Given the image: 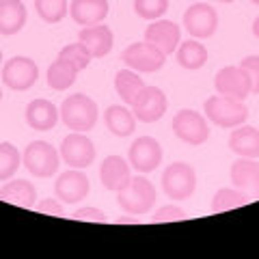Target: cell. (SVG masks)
Returning <instances> with one entry per match:
<instances>
[{"mask_svg": "<svg viewBox=\"0 0 259 259\" xmlns=\"http://www.w3.org/2000/svg\"><path fill=\"white\" fill-rule=\"evenodd\" d=\"M229 147L242 158H259V130L257 127H238L229 136Z\"/></svg>", "mask_w": 259, "mask_h": 259, "instance_id": "23", "label": "cell"}, {"mask_svg": "<svg viewBox=\"0 0 259 259\" xmlns=\"http://www.w3.org/2000/svg\"><path fill=\"white\" fill-rule=\"evenodd\" d=\"M197 188V173L186 162H175L164 168L162 175V190L168 199H188Z\"/></svg>", "mask_w": 259, "mask_h": 259, "instance_id": "4", "label": "cell"}, {"mask_svg": "<svg viewBox=\"0 0 259 259\" xmlns=\"http://www.w3.org/2000/svg\"><path fill=\"white\" fill-rule=\"evenodd\" d=\"M54 192L65 203H78V201L87 199L89 194L87 175L80 173V168H71V171L61 173L54 182Z\"/></svg>", "mask_w": 259, "mask_h": 259, "instance_id": "14", "label": "cell"}, {"mask_svg": "<svg viewBox=\"0 0 259 259\" xmlns=\"http://www.w3.org/2000/svg\"><path fill=\"white\" fill-rule=\"evenodd\" d=\"M253 32H255V37L259 39V18L255 20V24H253Z\"/></svg>", "mask_w": 259, "mask_h": 259, "instance_id": "37", "label": "cell"}, {"mask_svg": "<svg viewBox=\"0 0 259 259\" xmlns=\"http://www.w3.org/2000/svg\"><path fill=\"white\" fill-rule=\"evenodd\" d=\"M205 115L212 123L221 127H238L246 121L248 108L240 100H231L225 95H214L205 102Z\"/></svg>", "mask_w": 259, "mask_h": 259, "instance_id": "3", "label": "cell"}, {"mask_svg": "<svg viewBox=\"0 0 259 259\" xmlns=\"http://www.w3.org/2000/svg\"><path fill=\"white\" fill-rule=\"evenodd\" d=\"M250 3H253V5H257V7H259V0H250Z\"/></svg>", "mask_w": 259, "mask_h": 259, "instance_id": "39", "label": "cell"}, {"mask_svg": "<svg viewBox=\"0 0 259 259\" xmlns=\"http://www.w3.org/2000/svg\"><path fill=\"white\" fill-rule=\"evenodd\" d=\"M162 162V147L151 136H141L130 147V166H134L139 173L156 171Z\"/></svg>", "mask_w": 259, "mask_h": 259, "instance_id": "13", "label": "cell"}, {"mask_svg": "<svg viewBox=\"0 0 259 259\" xmlns=\"http://www.w3.org/2000/svg\"><path fill=\"white\" fill-rule=\"evenodd\" d=\"M121 61H123L130 69L136 71H158L162 69V65L166 61V54L160 52L156 46H151L149 41H141V44H132L130 48H125L123 54H121Z\"/></svg>", "mask_w": 259, "mask_h": 259, "instance_id": "7", "label": "cell"}, {"mask_svg": "<svg viewBox=\"0 0 259 259\" xmlns=\"http://www.w3.org/2000/svg\"><path fill=\"white\" fill-rule=\"evenodd\" d=\"M24 166L35 177H52L59 171V151L50 143L32 141L22 153Z\"/></svg>", "mask_w": 259, "mask_h": 259, "instance_id": "5", "label": "cell"}, {"mask_svg": "<svg viewBox=\"0 0 259 259\" xmlns=\"http://www.w3.org/2000/svg\"><path fill=\"white\" fill-rule=\"evenodd\" d=\"M115 89H117L121 100H123L127 106H132V104L136 102V97H139V93L145 89V82H143V78H139L134 74V71L121 69V71H117Z\"/></svg>", "mask_w": 259, "mask_h": 259, "instance_id": "25", "label": "cell"}, {"mask_svg": "<svg viewBox=\"0 0 259 259\" xmlns=\"http://www.w3.org/2000/svg\"><path fill=\"white\" fill-rule=\"evenodd\" d=\"M76 76H78V69L74 65L63 59H56L50 65V69H48V84L54 91H65V89H69L76 82Z\"/></svg>", "mask_w": 259, "mask_h": 259, "instance_id": "26", "label": "cell"}, {"mask_svg": "<svg viewBox=\"0 0 259 259\" xmlns=\"http://www.w3.org/2000/svg\"><path fill=\"white\" fill-rule=\"evenodd\" d=\"M173 132L180 141L188 145H203L209 136L205 119L194 110H180L173 117Z\"/></svg>", "mask_w": 259, "mask_h": 259, "instance_id": "10", "label": "cell"}, {"mask_svg": "<svg viewBox=\"0 0 259 259\" xmlns=\"http://www.w3.org/2000/svg\"><path fill=\"white\" fill-rule=\"evenodd\" d=\"M218 95L231 97V100H246L253 91V80L242 67H223L214 78Z\"/></svg>", "mask_w": 259, "mask_h": 259, "instance_id": "8", "label": "cell"}, {"mask_svg": "<svg viewBox=\"0 0 259 259\" xmlns=\"http://www.w3.org/2000/svg\"><path fill=\"white\" fill-rule=\"evenodd\" d=\"M240 67L253 80V93H259V56H246V59L240 63Z\"/></svg>", "mask_w": 259, "mask_h": 259, "instance_id": "34", "label": "cell"}, {"mask_svg": "<svg viewBox=\"0 0 259 259\" xmlns=\"http://www.w3.org/2000/svg\"><path fill=\"white\" fill-rule=\"evenodd\" d=\"M231 182L233 188L248 194L250 199L259 197V162L255 158H240L231 166Z\"/></svg>", "mask_w": 259, "mask_h": 259, "instance_id": "15", "label": "cell"}, {"mask_svg": "<svg viewBox=\"0 0 259 259\" xmlns=\"http://www.w3.org/2000/svg\"><path fill=\"white\" fill-rule=\"evenodd\" d=\"M168 106V100L162 89L158 87H145L143 91L136 97V102L132 104V112L139 121H145V123H153L164 117Z\"/></svg>", "mask_w": 259, "mask_h": 259, "instance_id": "11", "label": "cell"}, {"mask_svg": "<svg viewBox=\"0 0 259 259\" xmlns=\"http://www.w3.org/2000/svg\"><path fill=\"white\" fill-rule=\"evenodd\" d=\"M168 9V0H134V11L145 20H158Z\"/></svg>", "mask_w": 259, "mask_h": 259, "instance_id": "32", "label": "cell"}, {"mask_svg": "<svg viewBox=\"0 0 259 259\" xmlns=\"http://www.w3.org/2000/svg\"><path fill=\"white\" fill-rule=\"evenodd\" d=\"M106 127L115 136H130L136 130V117L125 106H108L106 110Z\"/></svg>", "mask_w": 259, "mask_h": 259, "instance_id": "24", "label": "cell"}, {"mask_svg": "<svg viewBox=\"0 0 259 259\" xmlns=\"http://www.w3.org/2000/svg\"><path fill=\"white\" fill-rule=\"evenodd\" d=\"M119 205L127 214H145L156 203V188L147 177H132L119 190Z\"/></svg>", "mask_w": 259, "mask_h": 259, "instance_id": "2", "label": "cell"}, {"mask_svg": "<svg viewBox=\"0 0 259 259\" xmlns=\"http://www.w3.org/2000/svg\"><path fill=\"white\" fill-rule=\"evenodd\" d=\"M69 13L80 26H93L108 15V0H74L69 5Z\"/></svg>", "mask_w": 259, "mask_h": 259, "instance_id": "19", "label": "cell"}, {"mask_svg": "<svg viewBox=\"0 0 259 259\" xmlns=\"http://www.w3.org/2000/svg\"><path fill=\"white\" fill-rule=\"evenodd\" d=\"M145 41L156 46L160 52H164L168 56L180 46V26L171 20H158L145 30Z\"/></svg>", "mask_w": 259, "mask_h": 259, "instance_id": "16", "label": "cell"}, {"mask_svg": "<svg viewBox=\"0 0 259 259\" xmlns=\"http://www.w3.org/2000/svg\"><path fill=\"white\" fill-rule=\"evenodd\" d=\"M248 194L240 192L238 188H221L214 199H212V212H229V209H238L242 205H248L250 203Z\"/></svg>", "mask_w": 259, "mask_h": 259, "instance_id": "28", "label": "cell"}, {"mask_svg": "<svg viewBox=\"0 0 259 259\" xmlns=\"http://www.w3.org/2000/svg\"><path fill=\"white\" fill-rule=\"evenodd\" d=\"M59 59L71 63L78 71H82V69H87V67H89V63H91L93 56L89 54V50H87V48H84L82 44H69V46H65L63 50H61Z\"/></svg>", "mask_w": 259, "mask_h": 259, "instance_id": "31", "label": "cell"}, {"mask_svg": "<svg viewBox=\"0 0 259 259\" xmlns=\"http://www.w3.org/2000/svg\"><path fill=\"white\" fill-rule=\"evenodd\" d=\"M76 221H89V223H106V216H104L102 209L95 207H80L74 212Z\"/></svg>", "mask_w": 259, "mask_h": 259, "instance_id": "35", "label": "cell"}, {"mask_svg": "<svg viewBox=\"0 0 259 259\" xmlns=\"http://www.w3.org/2000/svg\"><path fill=\"white\" fill-rule=\"evenodd\" d=\"M61 158L71 168H87L95 160V145L89 136L74 132L65 136L61 143Z\"/></svg>", "mask_w": 259, "mask_h": 259, "instance_id": "9", "label": "cell"}, {"mask_svg": "<svg viewBox=\"0 0 259 259\" xmlns=\"http://www.w3.org/2000/svg\"><path fill=\"white\" fill-rule=\"evenodd\" d=\"M218 3H233V0H218Z\"/></svg>", "mask_w": 259, "mask_h": 259, "instance_id": "38", "label": "cell"}, {"mask_svg": "<svg viewBox=\"0 0 259 259\" xmlns=\"http://www.w3.org/2000/svg\"><path fill=\"white\" fill-rule=\"evenodd\" d=\"M0 199L7 201V203L18 205V207L30 209V207H35L37 190H35V186L26 180H13L0 188Z\"/></svg>", "mask_w": 259, "mask_h": 259, "instance_id": "22", "label": "cell"}, {"mask_svg": "<svg viewBox=\"0 0 259 259\" xmlns=\"http://www.w3.org/2000/svg\"><path fill=\"white\" fill-rule=\"evenodd\" d=\"M61 121L74 132H89L97 123V104L89 95H69L61 104Z\"/></svg>", "mask_w": 259, "mask_h": 259, "instance_id": "1", "label": "cell"}, {"mask_svg": "<svg viewBox=\"0 0 259 259\" xmlns=\"http://www.w3.org/2000/svg\"><path fill=\"white\" fill-rule=\"evenodd\" d=\"M26 123L37 132H48L59 123V108L50 100H32L26 106Z\"/></svg>", "mask_w": 259, "mask_h": 259, "instance_id": "18", "label": "cell"}, {"mask_svg": "<svg viewBox=\"0 0 259 259\" xmlns=\"http://www.w3.org/2000/svg\"><path fill=\"white\" fill-rule=\"evenodd\" d=\"M0 100H3V89H0Z\"/></svg>", "mask_w": 259, "mask_h": 259, "instance_id": "41", "label": "cell"}, {"mask_svg": "<svg viewBox=\"0 0 259 259\" xmlns=\"http://www.w3.org/2000/svg\"><path fill=\"white\" fill-rule=\"evenodd\" d=\"M39 18L48 24H56L67 15V0H35Z\"/></svg>", "mask_w": 259, "mask_h": 259, "instance_id": "30", "label": "cell"}, {"mask_svg": "<svg viewBox=\"0 0 259 259\" xmlns=\"http://www.w3.org/2000/svg\"><path fill=\"white\" fill-rule=\"evenodd\" d=\"M184 26L197 39L212 37L218 28V13L205 3H197L186 9L184 13Z\"/></svg>", "mask_w": 259, "mask_h": 259, "instance_id": "12", "label": "cell"}, {"mask_svg": "<svg viewBox=\"0 0 259 259\" xmlns=\"http://www.w3.org/2000/svg\"><path fill=\"white\" fill-rule=\"evenodd\" d=\"M100 177H102L104 188L119 192L130 180H132L127 160H123L121 156H108L100 168Z\"/></svg>", "mask_w": 259, "mask_h": 259, "instance_id": "20", "label": "cell"}, {"mask_svg": "<svg viewBox=\"0 0 259 259\" xmlns=\"http://www.w3.org/2000/svg\"><path fill=\"white\" fill-rule=\"evenodd\" d=\"M26 7L22 0H0V35H15L26 24Z\"/></svg>", "mask_w": 259, "mask_h": 259, "instance_id": "21", "label": "cell"}, {"mask_svg": "<svg viewBox=\"0 0 259 259\" xmlns=\"http://www.w3.org/2000/svg\"><path fill=\"white\" fill-rule=\"evenodd\" d=\"M37 207V212H41V214H50V216H63V205L59 203L56 199H46L41 201Z\"/></svg>", "mask_w": 259, "mask_h": 259, "instance_id": "36", "label": "cell"}, {"mask_svg": "<svg viewBox=\"0 0 259 259\" xmlns=\"http://www.w3.org/2000/svg\"><path fill=\"white\" fill-rule=\"evenodd\" d=\"M186 218V212L182 207L177 205H164L160 207L156 216H153V223H173V221H184Z\"/></svg>", "mask_w": 259, "mask_h": 259, "instance_id": "33", "label": "cell"}, {"mask_svg": "<svg viewBox=\"0 0 259 259\" xmlns=\"http://www.w3.org/2000/svg\"><path fill=\"white\" fill-rule=\"evenodd\" d=\"M22 156L15 145L11 143H0V182H7L9 177L15 175L20 168Z\"/></svg>", "mask_w": 259, "mask_h": 259, "instance_id": "29", "label": "cell"}, {"mask_svg": "<svg viewBox=\"0 0 259 259\" xmlns=\"http://www.w3.org/2000/svg\"><path fill=\"white\" fill-rule=\"evenodd\" d=\"M0 63H3V50H0Z\"/></svg>", "mask_w": 259, "mask_h": 259, "instance_id": "40", "label": "cell"}, {"mask_svg": "<svg viewBox=\"0 0 259 259\" xmlns=\"http://www.w3.org/2000/svg\"><path fill=\"white\" fill-rule=\"evenodd\" d=\"M78 41L87 48L93 59H102V56H106L110 52L115 37H112V30L108 26H104V24H93V26H84L80 30Z\"/></svg>", "mask_w": 259, "mask_h": 259, "instance_id": "17", "label": "cell"}, {"mask_svg": "<svg viewBox=\"0 0 259 259\" xmlns=\"http://www.w3.org/2000/svg\"><path fill=\"white\" fill-rule=\"evenodd\" d=\"M39 78L37 63L28 56H13L3 67V82L13 91H26Z\"/></svg>", "mask_w": 259, "mask_h": 259, "instance_id": "6", "label": "cell"}, {"mask_svg": "<svg viewBox=\"0 0 259 259\" xmlns=\"http://www.w3.org/2000/svg\"><path fill=\"white\" fill-rule=\"evenodd\" d=\"M207 61V50L199 41H184L177 48V63L186 69H199Z\"/></svg>", "mask_w": 259, "mask_h": 259, "instance_id": "27", "label": "cell"}]
</instances>
